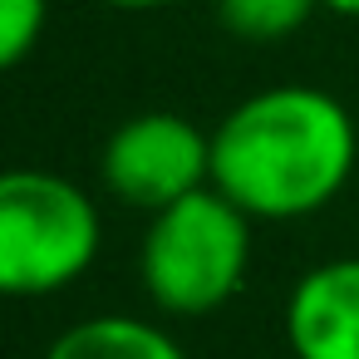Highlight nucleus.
<instances>
[{"label":"nucleus","instance_id":"obj_1","mask_svg":"<svg viewBox=\"0 0 359 359\" xmlns=\"http://www.w3.org/2000/svg\"><path fill=\"white\" fill-rule=\"evenodd\" d=\"M359 163L349 109L315 84H276L241 99L212 128V187L251 222L325 212Z\"/></svg>","mask_w":359,"mask_h":359},{"label":"nucleus","instance_id":"obj_2","mask_svg":"<svg viewBox=\"0 0 359 359\" xmlns=\"http://www.w3.org/2000/svg\"><path fill=\"white\" fill-rule=\"evenodd\" d=\"M251 271V217L217 187H202L148 217L138 246L143 295L172 320L222 310Z\"/></svg>","mask_w":359,"mask_h":359},{"label":"nucleus","instance_id":"obj_3","mask_svg":"<svg viewBox=\"0 0 359 359\" xmlns=\"http://www.w3.org/2000/svg\"><path fill=\"white\" fill-rule=\"evenodd\" d=\"M104 241L94 197L45 168L0 177V285L20 300H45L89 276Z\"/></svg>","mask_w":359,"mask_h":359},{"label":"nucleus","instance_id":"obj_4","mask_svg":"<svg viewBox=\"0 0 359 359\" xmlns=\"http://www.w3.org/2000/svg\"><path fill=\"white\" fill-rule=\"evenodd\" d=\"M104 187L138 212H163L202 187H212V133L172 109L133 114L118 123L99 153Z\"/></svg>","mask_w":359,"mask_h":359},{"label":"nucleus","instance_id":"obj_5","mask_svg":"<svg viewBox=\"0 0 359 359\" xmlns=\"http://www.w3.org/2000/svg\"><path fill=\"white\" fill-rule=\"evenodd\" d=\"M285 344L295 359H359V256L320 261L290 285Z\"/></svg>","mask_w":359,"mask_h":359},{"label":"nucleus","instance_id":"obj_6","mask_svg":"<svg viewBox=\"0 0 359 359\" xmlns=\"http://www.w3.org/2000/svg\"><path fill=\"white\" fill-rule=\"evenodd\" d=\"M45 359H187V349L143 315H89L60 330Z\"/></svg>","mask_w":359,"mask_h":359},{"label":"nucleus","instance_id":"obj_7","mask_svg":"<svg viewBox=\"0 0 359 359\" xmlns=\"http://www.w3.org/2000/svg\"><path fill=\"white\" fill-rule=\"evenodd\" d=\"M320 11V0H217V20L246 45H280Z\"/></svg>","mask_w":359,"mask_h":359},{"label":"nucleus","instance_id":"obj_8","mask_svg":"<svg viewBox=\"0 0 359 359\" xmlns=\"http://www.w3.org/2000/svg\"><path fill=\"white\" fill-rule=\"evenodd\" d=\"M50 20V0H0V65L15 69L40 45Z\"/></svg>","mask_w":359,"mask_h":359},{"label":"nucleus","instance_id":"obj_9","mask_svg":"<svg viewBox=\"0 0 359 359\" xmlns=\"http://www.w3.org/2000/svg\"><path fill=\"white\" fill-rule=\"evenodd\" d=\"M109 11H163V6H177V0H99Z\"/></svg>","mask_w":359,"mask_h":359},{"label":"nucleus","instance_id":"obj_10","mask_svg":"<svg viewBox=\"0 0 359 359\" xmlns=\"http://www.w3.org/2000/svg\"><path fill=\"white\" fill-rule=\"evenodd\" d=\"M320 11L344 15V20H359V0H320Z\"/></svg>","mask_w":359,"mask_h":359}]
</instances>
